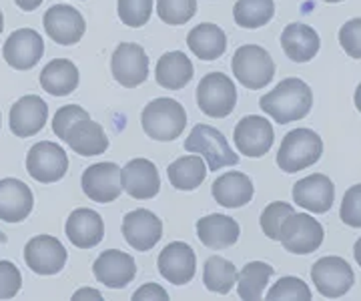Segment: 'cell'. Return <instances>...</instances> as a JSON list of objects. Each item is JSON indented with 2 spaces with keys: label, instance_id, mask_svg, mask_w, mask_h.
I'll list each match as a JSON object with an SVG mask.
<instances>
[{
  "label": "cell",
  "instance_id": "1",
  "mask_svg": "<svg viewBox=\"0 0 361 301\" xmlns=\"http://www.w3.org/2000/svg\"><path fill=\"white\" fill-rule=\"evenodd\" d=\"M259 106L275 123L287 125L310 115L313 106V91L301 79H283L273 91L261 97Z\"/></svg>",
  "mask_w": 361,
  "mask_h": 301
},
{
  "label": "cell",
  "instance_id": "2",
  "mask_svg": "<svg viewBox=\"0 0 361 301\" xmlns=\"http://www.w3.org/2000/svg\"><path fill=\"white\" fill-rule=\"evenodd\" d=\"M142 131L147 133L153 141H175L179 139L180 133L185 131L187 125V113L185 106L179 101L161 97L151 101L142 109L141 115Z\"/></svg>",
  "mask_w": 361,
  "mask_h": 301
},
{
  "label": "cell",
  "instance_id": "3",
  "mask_svg": "<svg viewBox=\"0 0 361 301\" xmlns=\"http://www.w3.org/2000/svg\"><path fill=\"white\" fill-rule=\"evenodd\" d=\"M323 153L322 137L311 129L289 131L277 151V165L285 173H297L315 165Z\"/></svg>",
  "mask_w": 361,
  "mask_h": 301
},
{
  "label": "cell",
  "instance_id": "4",
  "mask_svg": "<svg viewBox=\"0 0 361 301\" xmlns=\"http://www.w3.org/2000/svg\"><path fill=\"white\" fill-rule=\"evenodd\" d=\"M233 77L249 91H259L267 87L275 77V63L271 54L259 44L239 47L231 61Z\"/></svg>",
  "mask_w": 361,
  "mask_h": 301
},
{
  "label": "cell",
  "instance_id": "5",
  "mask_svg": "<svg viewBox=\"0 0 361 301\" xmlns=\"http://www.w3.org/2000/svg\"><path fill=\"white\" fill-rule=\"evenodd\" d=\"M185 149L189 153L203 155L209 163V171H215V173L225 167H235L239 163V155L233 153L225 135L205 123H199L191 131L185 141Z\"/></svg>",
  "mask_w": 361,
  "mask_h": 301
},
{
  "label": "cell",
  "instance_id": "6",
  "mask_svg": "<svg viewBox=\"0 0 361 301\" xmlns=\"http://www.w3.org/2000/svg\"><path fill=\"white\" fill-rule=\"evenodd\" d=\"M197 105L207 117L225 118L237 105V89L223 73H209L197 87Z\"/></svg>",
  "mask_w": 361,
  "mask_h": 301
},
{
  "label": "cell",
  "instance_id": "7",
  "mask_svg": "<svg viewBox=\"0 0 361 301\" xmlns=\"http://www.w3.org/2000/svg\"><path fill=\"white\" fill-rule=\"evenodd\" d=\"M311 279H313L315 289L323 297H329V300L345 295L355 283V275H353L351 265L343 257H337V255L322 257L319 262L313 263Z\"/></svg>",
  "mask_w": 361,
  "mask_h": 301
},
{
  "label": "cell",
  "instance_id": "8",
  "mask_svg": "<svg viewBox=\"0 0 361 301\" xmlns=\"http://www.w3.org/2000/svg\"><path fill=\"white\" fill-rule=\"evenodd\" d=\"M323 227L317 219H313L307 213H293L287 217L281 227L279 241L289 253L295 255H307L322 247Z\"/></svg>",
  "mask_w": 361,
  "mask_h": 301
},
{
  "label": "cell",
  "instance_id": "9",
  "mask_svg": "<svg viewBox=\"0 0 361 301\" xmlns=\"http://www.w3.org/2000/svg\"><path fill=\"white\" fill-rule=\"evenodd\" d=\"M26 171L39 183H56L68 171L65 149L51 141H40L26 155Z\"/></svg>",
  "mask_w": 361,
  "mask_h": 301
},
{
  "label": "cell",
  "instance_id": "10",
  "mask_svg": "<svg viewBox=\"0 0 361 301\" xmlns=\"http://www.w3.org/2000/svg\"><path fill=\"white\" fill-rule=\"evenodd\" d=\"M82 191L94 203H113L125 191L123 171L116 163H97L82 173Z\"/></svg>",
  "mask_w": 361,
  "mask_h": 301
},
{
  "label": "cell",
  "instance_id": "11",
  "mask_svg": "<svg viewBox=\"0 0 361 301\" xmlns=\"http://www.w3.org/2000/svg\"><path fill=\"white\" fill-rule=\"evenodd\" d=\"M111 73L121 87L135 89L149 77V56L141 44L121 42L111 59Z\"/></svg>",
  "mask_w": 361,
  "mask_h": 301
},
{
  "label": "cell",
  "instance_id": "12",
  "mask_svg": "<svg viewBox=\"0 0 361 301\" xmlns=\"http://www.w3.org/2000/svg\"><path fill=\"white\" fill-rule=\"evenodd\" d=\"M233 141L241 155L251 159H259L269 153L275 141V133L271 123L265 117L259 115H249L243 117L235 131H233Z\"/></svg>",
  "mask_w": 361,
  "mask_h": 301
},
{
  "label": "cell",
  "instance_id": "13",
  "mask_svg": "<svg viewBox=\"0 0 361 301\" xmlns=\"http://www.w3.org/2000/svg\"><path fill=\"white\" fill-rule=\"evenodd\" d=\"M44 54V42L32 28H18L6 39L2 47V56L16 70H30L39 65Z\"/></svg>",
  "mask_w": 361,
  "mask_h": 301
},
{
  "label": "cell",
  "instance_id": "14",
  "mask_svg": "<svg viewBox=\"0 0 361 301\" xmlns=\"http://www.w3.org/2000/svg\"><path fill=\"white\" fill-rule=\"evenodd\" d=\"M25 262L37 275H56L65 267L66 249L56 237L37 235L26 243Z\"/></svg>",
  "mask_w": 361,
  "mask_h": 301
},
{
  "label": "cell",
  "instance_id": "15",
  "mask_svg": "<svg viewBox=\"0 0 361 301\" xmlns=\"http://www.w3.org/2000/svg\"><path fill=\"white\" fill-rule=\"evenodd\" d=\"M44 30L56 44L71 47L85 37L87 23L77 8L68 4H54L44 14Z\"/></svg>",
  "mask_w": 361,
  "mask_h": 301
},
{
  "label": "cell",
  "instance_id": "16",
  "mask_svg": "<svg viewBox=\"0 0 361 301\" xmlns=\"http://www.w3.org/2000/svg\"><path fill=\"white\" fill-rule=\"evenodd\" d=\"M159 271L163 279H167L173 285H185L195 277L197 271V257L191 245L183 241H173L159 253Z\"/></svg>",
  "mask_w": 361,
  "mask_h": 301
},
{
  "label": "cell",
  "instance_id": "17",
  "mask_svg": "<svg viewBox=\"0 0 361 301\" xmlns=\"http://www.w3.org/2000/svg\"><path fill=\"white\" fill-rule=\"evenodd\" d=\"M123 235L137 251H151L163 237V223L153 211L135 209L123 219Z\"/></svg>",
  "mask_w": 361,
  "mask_h": 301
},
{
  "label": "cell",
  "instance_id": "18",
  "mask_svg": "<svg viewBox=\"0 0 361 301\" xmlns=\"http://www.w3.org/2000/svg\"><path fill=\"white\" fill-rule=\"evenodd\" d=\"M92 274L97 277V281L104 283L106 288L123 289L135 279L137 263L129 253L118 251V249H109L92 263Z\"/></svg>",
  "mask_w": 361,
  "mask_h": 301
},
{
  "label": "cell",
  "instance_id": "19",
  "mask_svg": "<svg viewBox=\"0 0 361 301\" xmlns=\"http://www.w3.org/2000/svg\"><path fill=\"white\" fill-rule=\"evenodd\" d=\"M47 118H49V105L37 94H26L11 106L8 123L13 135L20 139H28L44 129Z\"/></svg>",
  "mask_w": 361,
  "mask_h": 301
},
{
  "label": "cell",
  "instance_id": "20",
  "mask_svg": "<svg viewBox=\"0 0 361 301\" xmlns=\"http://www.w3.org/2000/svg\"><path fill=\"white\" fill-rule=\"evenodd\" d=\"M293 201L299 207L313 213H327L336 201L334 181L327 175L313 173L293 185Z\"/></svg>",
  "mask_w": 361,
  "mask_h": 301
},
{
  "label": "cell",
  "instance_id": "21",
  "mask_svg": "<svg viewBox=\"0 0 361 301\" xmlns=\"http://www.w3.org/2000/svg\"><path fill=\"white\" fill-rule=\"evenodd\" d=\"M65 231L68 241L75 247L92 249L103 241L104 223L97 211L80 207V209H75L68 215Z\"/></svg>",
  "mask_w": 361,
  "mask_h": 301
},
{
  "label": "cell",
  "instance_id": "22",
  "mask_svg": "<svg viewBox=\"0 0 361 301\" xmlns=\"http://www.w3.org/2000/svg\"><path fill=\"white\" fill-rule=\"evenodd\" d=\"M35 197L30 187L20 179L0 181V219L6 223H20L30 215Z\"/></svg>",
  "mask_w": 361,
  "mask_h": 301
},
{
  "label": "cell",
  "instance_id": "23",
  "mask_svg": "<svg viewBox=\"0 0 361 301\" xmlns=\"http://www.w3.org/2000/svg\"><path fill=\"white\" fill-rule=\"evenodd\" d=\"M123 187L133 199H153L161 189V177L149 159H133L123 169Z\"/></svg>",
  "mask_w": 361,
  "mask_h": 301
},
{
  "label": "cell",
  "instance_id": "24",
  "mask_svg": "<svg viewBox=\"0 0 361 301\" xmlns=\"http://www.w3.org/2000/svg\"><path fill=\"white\" fill-rule=\"evenodd\" d=\"M239 223L227 217V215H219V213H213V215H207L203 219L197 221V237L199 241L209 249H227L233 247L239 239Z\"/></svg>",
  "mask_w": 361,
  "mask_h": 301
},
{
  "label": "cell",
  "instance_id": "25",
  "mask_svg": "<svg viewBox=\"0 0 361 301\" xmlns=\"http://www.w3.org/2000/svg\"><path fill=\"white\" fill-rule=\"evenodd\" d=\"M253 191L255 189L249 175L239 171H227L225 175L217 177V181L211 187L213 199L227 209H237L247 205L253 199Z\"/></svg>",
  "mask_w": 361,
  "mask_h": 301
},
{
  "label": "cell",
  "instance_id": "26",
  "mask_svg": "<svg viewBox=\"0 0 361 301\" xmlns=\"http://www.w3.org/2000/svg\"><path fill=\"white\" fill-rule=\"evenodd\" d=\"M281 47L289 61L293 63H310L319 53L322 40L317 30H313L303 23H291L281 32Z\"/></svg>",
  "mask_w": 361,
  "mask_h": 301
},
{
  "label": "cell",
  "instance_id": "27",
  "mask_svg": "<svg viewBox=\"0 0 361 301\" xmlns=\"http://www.w3.org/2000/svg\"><path fill=\"white\" fill-rule=\"evenodd\" d=\"M65 143L80 157H97L109 149V139L104 129L90 118L75 123L66 133Z\"/></svg>",
  "mask_w": 361,
  "mask_h": 301
},
{
  "label": "cell",
  "instance_id": "28",
  "mask_svg": "<svg viewBox=\"0 0 361 301\" xmlns=\"http://www.w3.org/2000/svg\"><path fill=\"white\" fill-rule=\"evenodd\" d=\"M195 68L191 59L180 51L165 53L155 66V80L169 91H179L193 79Z\"/></svg>",
  "mask_w": 361,
  "mask_h": 301
},
{
  "label": "cell",
  "instance_id": "29",
  "mask_svg": "<svg viewBox=\"0 0 361 301\" xmlns=\"http://www.w3.org/2000/svg\"><path fill=\"white\" fill-rule=\"evenodd\" d=\"M187 44L201 61H215L227 51V35L213 23H201L187 35Z\"/></svg>",
  "mask_w": 361,
  "mask_h": 301
},
{
  "label": "cell",
  "instance_id": "30",
  "mask_svg": "<svg viewBox=\"0 0 361 301\" xmlns=\"http://www.w3.org/2000/svg\"><path fill=\"white\" fill-rule=\"evenodd\" d=\"M40 87L52 97H66L78 87V68L73 61L54 59L40 70Z\"/></svg>",
  "mask_w": 361,
  "mask_h": 301
},
{
  "label": "cell",
  "instance_id": "31",
  "mask_svg": "<svg viewBox=\"0 0 361 301\" xmlns=\"http://www.w3.org/2000/svg\"><path fill=\"white\" fill-rule=\"evenodd\" d=\"M207 173L209 171L205 167V161L199 155L180 157L167 167L169 181L179 191H193L197 187H201V183L205 181Z\"/></svg>",
  "mask_w": 361,
  "mask_h": 301
},
{
  "label": "cell",
  "instance_id": "32",
  "mask_svg": "<svg viewBox=\"0 0 361 301\" xmlns=\"http://www.w3.org/2000/svg\"><path fill=\"white\" fill-rule=\"evenodd\" d=\"M271 275H273V267L269 263H247L245 267L241 269V274L237 275V293H239V297L247 301L261 300L267 283H269Z\"/></svg>",
  "mask_w": 361,
  "mask_h": 301
},
{
  "label": "cell",
  "instance_id": "33",
  "mask_svg": "<svg viewBox=\"0 0 361 301\" xmlns=\"http://www.w3.org/2000/svg\"><path fill=\"white\" fill-rule=\"evenodd\" d=\"M237 269L229 259L221 257V255H213L209 257L203 267V283L209 291L219 293V295H227L237 283Z\"/></svg>",
  "mask_w": 361,
  "mask_h": 301
},
{
  "label": "cell",
  "instance_id": "34",
  "mask_svg": "<svg viewBox=\"0 0 361 301\" xmlns=\"http://www.w3.org/2000/svg\"><path fill=\"white\" fill-rule=\"evenodd\" d=\"M275 14L273 0H237L233 8V18L237 27L261 28L265 27Z\"/></svg>",
  "mask_w": 361,
  "mask_h": 301
},
{
  "label": "cell",
  "instance_id": "35",
  "mask_svg": "<svg viewBox=\"0 0 361 301\" xmlns=\"http://www.w3.org/2000/svg\"><path fill=\"white\" fill-rule=\"evenodd\" d=\"M197 13V0H157V14L169 27L189 23Z\"/></svg>",
  "mask_w": 361,
  "mask_h": 301
},
{
  "label": "cell",
  "instance_id": "36",
  "mask_svg": "<svg viewBox=\"0 0 361 301\" xmlns=\"http://www.w3.org/2000/svg\"><path fill=\"white\" fill-rule=\"evenodd\" d=\"M116 13L125 27L141 28L153 14V0H118Z\"/></svg>",
  "mask_w": 361,
  "mask_h": 301
},
{
  "label": "cell",
  "instance_id": "37",
  "mask_svg": "<svg viewBox=\"0 0 361 301\" xmlns=\"http://www.w3.org/2000/svg\"><path fill=\"white\" fill-rule=\"evenodd\" d=\"M293 213L295 211H293V207L289 203H283V201H273V203H269L263 209V213H261V229H263V233L269 237V239H273V241H279L281 227L287 221V217L293 215Z\"/></svg>",
  "mask_w": 361,
  "mask_h": 301
},
{
  "label": "cell",
  "instance_id": "38",
  "mask_svg": "<svg viewBox=\"0 0 361 301\" xmlns=\"http://www.w3.org/2000/svg\"><path fill=\"white\" fill-rule=\"evenodd\" d=\"M267 300H301L310 301L311 300V289L310 285L299 279V277H281L273 288L267 291Z\"/></svg>",
  "mask_w": 361,
  "mask_h": 301
},
{
  "label": "cell",
  "instance_id": "39",
  "mask_svg": "<svg viewBox=\"0 0 361 301\" xmlns=\"http://www.w3.org/2000/svg\"><path fill=\"white\" fill-rule=\"evenodd\" d=\"M85 118H90V117H89V113H87L82 106H78V105L61 106V109L54 113V118H52V131H54V135H56L59 139H63V141H65L68 129H71L75 123H78V121H85Z\"/></svg>",
  "mask_w": 361,
  "mask_h": 301
},
{
  "label": "cell",
  "instance_id": "40",
  "mask_svg": "<svg viewBox=\"0 0 361 301\" xmlns=\"http://www.w3.org/2000/svg\"><path fill=\"white\" fill-rule=\"evenodd\" d=\"M339 217L349 227H361V185H353L345 191Z\"/></svg>",
  "mask_w": 361,
  "mask_h": 301
},
{
  "label": "cell",
  "instance_id": "41",
  "mask_svg": "<svg viewBox=\"0 0 361 301\" xmlns=\"http://www.w3.org/2000/svg\"><path fill=\"white\" fill-rule=\"evenodd\" d=\"M339 44L351 59L361 61V18H351L339 28Z\"/></svg>",
  "mask_w": 361,
  "mask_h": 301
},
{
  "label": "cell",
  "instance_id": "42",
  "mask_svg": "<svg viewBox=\"0 0 361 301\" xmlns=\"http://www.w3.org/2000/svg\"><path fill=\"white\" fill-rule=\"evenodd\" d=\"M23 275L13 262H0V300H13L20 291Z\"/></svg>",
  "mask_w": 361,
  "mask_h": 301
},
{
  "label": "cell",
  "instance_id": "43",
  "mask_svg": "<svg viewBox=\"0 0 361 301\" xmlns=\"http://www.w3.org/2000/svg\"><path fill=\"white\" fill-rule=\"evenodd\" d=\"M133 300H169V293L157 283H145L133 293Z\"/></svg>",
  "mask_w": 361,
  "mask_h": 301
},
{
  "label": "cell",
  "instance_id": "44",
  "mask_svg": "<svg viewBox=\"0 0 361 301\" xmlns=\"http://www.w3.org/2000/svg\"><path fill=\"white\" fill-rule=\"evenodd\" d=\"M73 300H103V295H101V291H97V289L82 288L78 289L77 293H73Z\"/></svg>",
  "mask_w": 361,
  "mask_h": 301
},
{
  "label": "cell",
  "instance_id": "45",
  "mask_svg": "<svg viewBox=\"0 0 361 301\" xmlns=\"http://www.w3.org/2000/svg\"><path fill=\"white\" fill-rule=\"evenodd\" d=\"M14 2H16V6H18V8H23L25 13H32V11H37V8H39L42 0H14Z\"/></svg>",
  "mask_w": 361,
  "mask_h": 301
},
{
  "label": "cell",
  "instance_id": "46",
  "mask_svg": "<svg viewBox=\"0 0 361 301\" xmlns=\"http://www.w3.org/2000/svg\"><path fill=\"white\" fill-rule=\"evenodd\" d=\"M353 257H355V262L361 267V237L355 241V247H353Z\"/></svg>",
  "mask_w": 361,
  "mask_h": 301
},
{
  "label": "cell",
  "instance_id": "47",
  "mask_svg": "<svg viewBox=\"0 0 361 301\" xmlns=\"http://www.w3.org/2000/svg\"><path fill=\"white\" fill-rule=\"evenodd\" d=\"M353 101H355V106H357V111L361 113V82L357 85V89H355V97H353Z\"/></svg>",
  "mask_w": 361,
  "mask_h": 301
},
{
  "label": "cell",
  "instance_id": "48",
  "mask_svg": "<svg viewBox=\"0 0 361 301\" xmlns=\"http://www.w3.org/2000/svg\"><path fill=\"white\" fill-rule=\"evenodd\" d=\"M2 30H4V16H2V11H0V35H2Z\"/></svg>",
  "mask_w": 361,
  "mask_h": 301
},
{
  "label": "cell",
  "instance_id": "49",
  "mask_svg": "<svg viewBox=\"0 0 361 301\" xmlns=\"http://www.w3.org/2000/svg\"><path fill=\"white\" fill-rule=\"evenodd\" d=\"M4 241H6V235H4V233H2V231H0V245H2V243H4Z\"/></svg>",
  "mask_w": 361,
  "mask_h": 301
},
{
  "label": "cell",
  "instance_id": "50",
  "mask_svg": "<svg viewBox=\"0 0 361 301\" xmlns=\"http://www.w3.org/2000/svg\"><path fill=\"white\" fill-rule=\"evenodd\" d=\"M323 2H329V4H336V2H343V0H323Z\"/></svg>",
  "mask_w": 361,
  "mask_h": 301
}]
</instances>
